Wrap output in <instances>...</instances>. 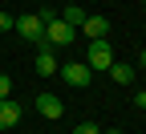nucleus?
Returning a JSON list of instances; mask_svg holds the SVG:
<instances>
[{"label": "nucleus", "mask_w": 146, "mask_h": 134, "mask_svg": "<svg viewBox=\"0 0 146 134\" xmlns=\"http://www.w3.org/2000/svg\"><path fill=\"white\" fill-rule=\"evenodd\" d=\"M102 134H122V130H102Z\"/></svg>", "instance_id": "16"}, {"label": "nucleus", "mask_w": 146, "mask_h": 134, "mask_svg": "<svg viewBox=\"0 0 146 134\" xmlns=\"http://www.w3.org/2000/svg\"><path fill=\"white\" fill-rule=\"evenodd\" d=\"M8 93H12V81L4 77V73H0V102H4V98H8Z\"/></svg>", "instance_id": "12"}, {"label": "nucleus", "mask_w": 146, "mask_h": 134, "mask_svg": "<svg viewBox=\"0 0 146 134\" xmlns=\"http://www.w3.org/2000/svg\"><path fill=\"white\" fill-rule=\"evenodd\" d=\"M85 16H89V12H85L81 4H65V8H61V21H65L69 29H77V25L85 21Z\"/></svg>", "instance_id": "10"}, {"label": "nucleus", "mask_w": 146, "mask_h": 134, "mask_svg": "<svg viewBox=\"0 0 146 134\" xmlns=\"http://www.w3.org/2000/svg\"><path fill=\"white\" fill-rule=\"evenodd\" d=\"M138 65H142V69H146V49H142V61H138Z\"/></svg>", "instance_id": "15"}, {"label": "nucleus", "mask_w": 146, "mask_h": 134, "mask_svg": "<svg viewBox=\"0 0 146 134\" xmlns=\"http://www.w3.org/2000/svg\"><path fill=\"white\" fill-rule=\"evenodd\" d=\"M73 134H102L94 122H77V126H73Z\"/></svg>", "instance_id": "11"}, {"label": "nucleus", "mask_w": 146, "mask_h": 134, "mask_svg": "<svg viewBox=\"0 0 146 134\" xmlns=\"http://www.w3.org/2000/svg\"><path fill=\"white\" fill-rule=\"evenodd\" d=\"M81 33L89 37V41H106V37H110V21H106V16H85Z\"/></svg>", "instance_id": "5"}, {"label": "nucleus", "mask_w": 146, "mask_h": 134, "mask_svg": "<svg viewBox=\"0 0 146 134\" xmlns=\"http://www.w3.org/2000/svg\"><path fill=\"white\" fill-rule=\"evenodd\" d=\"M57 73H61V77H65L73 89H85V85H89V77H94V69L81 65V61H69V65H61Z\"/></svg>", "instance_id": "2"}, {"label": "nucleus", "mask_w": 146, "mask_h": 134, "mask_svg": "<svg viewBox=\"0 0 146 134\" xmlns=\"http://www.w3.org/2000/svg\"><path fill=\"white\" fill-rule=\"evenodd\" d=\"M12 29L21 33L25 41H33V45H41V41H45V25H41V16H36V12H25L21 21H12Z\"/></svg>", "instance_id": "1"}, {"label": "nucleus", "mask_w": 146, "mask_h": 134, "mask_svg": "<svg viewBox=\"0 0 146 134\" xmlns=\"http://www.w3.org/2000/svg\"><path fill=\"white\" fill-rule=\"evenodd\" d=\"M36 110H41L45 118H61V114H65V102L57 98V93H41V98H36Z\"/></svg>", "instance_id": "7"}, {"label": "nucleus", "mask_w": 146, "mask_h": 134, "mask_svg": "<svg viewBox=\"0 0 146 134\" xmlns=\"http://www.w3.org/2000/svg\"><path fill=\"white\" fill-rule=\"evenodd\" d=\"M45 45H73V29L65 25V21H57V16H53V21L45 25Z\"/></svg>", "instance_id": "3"}, {"label": "nucleus", "mask_w": 146, "mask_h": 134, "mask_svg": "<svg viewBox=\"0 0 146 134\" xmlns=\"http://www.w3.org/2000/svg\"><path fill=\"white\" fill-rule=\"evenodd\" d=\"M134 65H122V61H114V65H110V77H114V85H130L134 81Z\"/></svg>", "instance_id": "9"}, {"label": "nucleus", "mask_w": 146, "mask_h": 134, "mask_svg": "<svg viewBox=\"0 0 146 134\" xmlns=\"http://www.w3.org/2000/svg\"><path fill=\"white\" fill-rule=\"evenodd\" d=\"M110 65H114L110 41H89V69H110Z\"/></svg>", "instance_id": "4"}, {"label": "nucleus", "mask_w": 146, "mask_h": 134, "mask_svg": "<svg viewBox=\"0 0 146 134\" xmlns=\"http://www.w3.org/2000/svg\"><path fill=\"white\" fill-rule=\"evenodd\" d=\"M134 102H138V110H146V89L138 93V98H134Z\"/></svg>", "instance_id": "14"}, {"label": "nucleus", "mask_w": 146, "mask_h": 134, "mask_svg": "<svg viewBox=\"0 0 146 134\" xmlns=\"http://www.w3.org/2000/svg\"><path fill=\"white\" fill-rule=\"evenodd\" d=\"M16 122H21V106H16V102H0V130H12Z\"/></svg>", "instance_id": "8"}, {"label": "nucleus", "mask_w": 146, "mask_h": 134, "mask_svg": "<svg viewBox=\"0 0 146 134\" xmlns=\"http://www.w3.org/2000/svg\"><path fill=\"white\" fill-rule=\"evenodd\" d=\"M8 29H12V16H8V12H0V33H8Z\"/></svg>", "instance_id": "13"}, {"label": "nucleus", "mask_w": 146, "mask_h": 134, "mask_svg": "<svg viewBox=\"0 0 146 134\" xmlns=\"http://www.w3.org/2000/svg\"><path fill=\"white\" fill-rule=\"evenodd\" d=\"M57 69H61V65H57V57H53V49L41 41V49H36V73H41V77H53Z\"/></svg>", "instance_id": "6"}]
</instances>
